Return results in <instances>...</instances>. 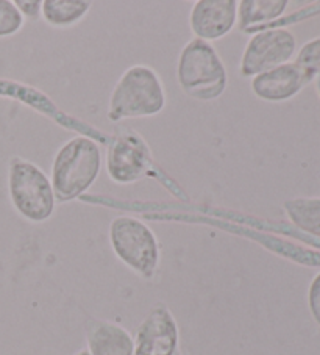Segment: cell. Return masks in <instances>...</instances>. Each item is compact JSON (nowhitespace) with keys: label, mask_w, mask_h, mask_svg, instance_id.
I'll list each match as a JSON object with an SVG mask.
<instances>
[{"label":"cell","mask_w":320,"mask_h":355,"mask_svg":"<svg viewBox=\"0 0 320 355\" xmlns=\"http://www.w3.org/2000/svg\"><path fill=\"white\" fill-rule=\"evenodd\" d=\"M102 169V152L96 141L75 137L61 146L52 163L51 183L55 199L71 202L94 185Z\"/></svg>","instance_id":"1"},{"label":"cell","mask_w":320,"mask_h":355,"mask_svg":"<svg viewBox=\"0 0 320 355\" xmlns=\"http://www.w3.org/2000/svg\"><path fill=\"white\" fill-rule=\"evenodd\" d=\"M166 108L163 82L150 66L134 64L119 77L109 96L108 118L119 122L157 116Z\"/></svg>","instance_id":"2"},{"label":"cell","mask_w":320,"mask_h":355,"mask_svg":"<svg viewBox=\"0 0 320 355\" xmlns=\"http://www.w3.org/2000/svg\"><path fill=\"white\" fill-rule=\"evenodd\" d=\"M177 80L186 96L209 102L225 93L229 72L211 42L193 38L178 57Z\"/></svg>","instance_id":"3"},{"label":"cell","mask_w":320,"mask_h":355,"mask_svg":"<svg viewBox=\"0 0 320 355\" xmlns=\"http://www.w3.org/2000/svg\"><path fill=\"white\" fill-rule=\"evenodd\" d=\"M8 194L17 215L28 223L41 224L55 211V193L51 179L38 164L21 157L8 163Z\"/></svg>","instance_id":"4"},{"label":"cell","mask_w":320,"mask_h":355,"mask_svg":"<svg viewBox=\"0 0 320 355\" xmlns=\"http://www.w3.org/2000/svg\"><path fill=\"white\" fill-rule=\"evenodd\" d=\"M109 243L118 259L144 279H152L161 259L157 235L133 216H118L109 224Z\"/></svg>","instance_id":"5"},{"label":"cell","mask_w":320,"mask_h":355,"mask_svg":"<svg viewBox=\"0 0 320 355\" xmlns=\"http://www.w3.org/2000/svg\"><path fill=\"white\" fill-rule=\"evenodd\" d=\"M155 171L152 152L134 130L119 132L107 150V173L116 185H133Z\"/></svg>","instance_id":"6"},{"label":"cell","mask_w":320,"mask_h":355,"mask_svg":"<svg viewBox=\"0 0 320 355\" xmlns=\"http://www.w3.org/2000/svg\"><path fill=\"white\" fill-rule=\"evenodd\" d=\"M297 51V40L287 28L264 30L251 36L241 57L242 77H255L289 63Z\"/></svg>","instance_id":"7"},{"label":"cell","mask_w":320,"mask_h":355,"mask_svg":"<svg viewBox=\"0 0 320 355\" xmlns=\"http://www.w3.org/2000/svg\"><path fill=\"white\" fill-rule=\"evenodd\" d=\"M178 326L168 307L158 305L139 324L134 335L133 355H175L178 352Z\"/></svg>","instance_id":"8"},{"label":"cell","mask_w":320,"mask_h":355,"mask_svg":"<svg viewBox=\"0 0 320 355\" xmlns=\"http://www.w3.org/2000/svg\"><path fill=\"white\" fill-rule=\"evenodd\" d=\"M238 24L236 0H199L189 13V27L197 40H222Z\"/></svg>","instance_id":"9"},{"label":"cell","mask_w":320,"mask_h":355,"mask_svg":"<svg viewBox=\"0 0 320 355\" xmlns=\"http://www.w3.org/2000/svg\"><path fill=\"white\" fill-rule=\"evenodd\" d=\"M310 80L295 63H286L251 77L250 88L258 99L283 102L297 96Z\"/></svg>","instance_id":"10"},{"label":"cell","mask_w":320,"mask_h":355,"mask_svg":"<svg viewBox=\"0 0 320 355\" xmlns=\"http://www.w3.org/2000/svg\"><path fill=\"white\" fill-rule=\"evenodd\" d=\"M86 345L91 355H133L132 334L119 324L91 321L86 329Z\"/></svg>","instance_id":"11"},{"label":"cell","mask_w":320,"mask_h":355,"mask_svg":"<svg viewBox=\"0 0 320 355\" xmlns=\"http://www.w3.org/2000/svg\"><path fill=\"white\" fill-rule=\"evenodd\" d=\"M92 3L88 0H44L41 16L46 24L57 28L72 27L89 13Z\"/></svg>","instance_id":"12"},{"label":"cell","mask_w":320,"mask_h":355,"mask_svg":"<svg viewBox=\"0 0 320 355\" xmlns=\"http://www.w3.org/2000/svg\"><path fill=\"white\" fill-rule=\"evenodd\" d=\"M286 0H241L238 2V24L250 30L261 22L274 21L286 11Z\"/></svg>","instance_id":"13"},{"label":"cell","mask_w":320,"mask_h":355,"mask_svg":"<svg viewBox=\"0 0 320 355\" xmlns=\"http://www.w3.org/2000/svg\"><path fill=\"white\" fill-rule=\"evenodd\" d=\"M285 211L295 227L320 238V198L289 199Z\"/></svg>","instance_id":"14"},{"label":"cell","mask_w":320,"mask_h":355,"mask_svg":"<svg viewBox=\"0 0 320 355\" xmlns=\"http://www.w3.org/2000/svg\"><path fill=\"white\" fill-rule=\"evenodd\" d=\"M26 19L11 0H0V38L19 33Z\"/></svg>","instance_id":"15"},{"label":"cell","mask_w":320,"mask_h":355,"mask_svg":"<svg viewBox=\"0 0 320 355\" xmlns=\"http://www.w3.org/2000/svg\"><path fill=\"white\" fill-rule=\"evenodd\" d=\"M295 64L310 77V80H312L314 77H320V38L308 41L300 49Z\"/></svg>","instance_id":"16"},{"label":"cell","mask_w":320,"mask_h":355,"mask_svg":"<svg viewBox=\"0 0 320 355\" xmlns=\"http://www.w3.org/2000/svg\"><path fill=\"white\" fill-rule=\"evenodd\" d=\"M308 304H310L311 315L320 326V272L314 277L308 293Z\"/></svg>","instance_id":"17"},{"label":"cell","mask_w":320,"mask_h":355,"mask_svg":"<svg viewBox=\"0 0 320 355\" xmlns=\"http://www.w3.org/2000/svg\"><path fill=\"white\" fill-rule=\"evenodd\" d=\"M15 5L21 11L24 19H38L41 16V5L39 0H16Z\"/></svg>","instance_id":"18"},{"label":"cell","mask_w":320,"mask_h":355,"mask_svg":"<svg viewBox=\"0 0 320 355\" xmlns=\"http://www.w3.org/2000/svg\"><path fill=\"white\" fill-rule=\"evenodd\" d=\"M75 355H91V354H89V351H88V349H82V351H80V352H77Z\"/></svg>","instance_id":"19"},{"label":"cell","mask_w":320,"mask_h":355,"mask_svg":"<svg viewBox=\"0 0 320 355\" xmlns=\"http://www.w3.org/2000/svg\"><path fill=\"white\" fill-rule=\"evenodd\" d=\"M317 91H319V96H320V77L317 78Z\"/></svg>","instance_id":"20"},{"label":"cell","mask_w":320,"mask_h":355,"mask_svg":"<svg viewBox=\"0 0 320 355\" xmlns=\"http://www.w3.org/2000/svg\"><path fill=\"white\" fill-rule=\"evenodd\" d=\"M175 355H181V352H180V351H178V352H177V354H175Z\"/></svg>","instance_id":"21"}]
</instances>
